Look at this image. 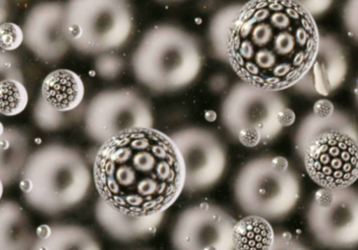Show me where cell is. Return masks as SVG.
<instances>
[{
	"label": "cell",
	"instance_id": "obj_1",
	"mask_svg": "<svg viewBox=\"0 0 358 250\" xmlns=\"http://www.w3.org/2000/svg\"><path fill=\"white\" fill-rule=\"evenodd\" d=\"M320 39L315 18L292 0H249L232 25L227 62L243 81L282 92L311 69Z\"/></svg>",
	"mask_w": 358,
	"mask_h": 250
},
{
	"label": "cell",
	"instance_id": "obj_2",
	"mask_svg": "<svg viewBox=\"0 0 358 250\" xmlns=\"http://www.w3.org/2000/svg\"><path fill=\"white\" fill-rule=\"evenodd\" d=\"M93 179L110 207L154 216L169 209L185 189V163L171 136L154 127L134 128L101 144Z\"/></svg>",
	"mask_w": 358,
	"mask_h": 250
},
{
	"label": "cell",
	"instance_id": "obj_3",
	"mask_svg": "<svg viewBox=\"0 0 358 250\" xmlns=\"http://www.w3.org/2000/svg\"><path fill=\"white\" fill-rule=\"evenodd\" d=\"M20 188L29 205L54 214L74 207L89 193L92 174L83 155L72 147L49 144L29 157Z\"/></svg>",
	"mask_w": 358,
	"mask_h": 250
},
{
	"label": "cell",
	"instance_id": "obj_4",
	"mask_svg": "<svg viewBox=\"0 0 358 250\" xmlns=\"http://www.w3.org/2000/svg\"><path fill=\"white\" fill-rule=\"evenodd\" d=\"M203 57L194 36L175 25H156L144 34L131 57L136 79L150 90L171 92L200 75Z\"/></svg>",
	"mask_w": 358,
	"mask_h": 250
},
{
	"label": "cell",
	"instance_id": "obj_5",
	"mask_svg": "<svg viewBox=\"0 0 358 250\" xmlns=\"http://www.w3.org/2000/svg\"><path fill=\"white\" fill-rule=\"evenodd\" d=\"M234 190L243 211L268 221L280 220L299 203L301 181L286 158H255L241 168Z\"/></svg>",
	"mask_w": 358,
	"mask_h": 250
},
{
	"label": "cell",
	"instance_id": "obj_6",
	"mask_svg": "<svg viewBox=\"0 0 358 250\" xmlns=\"http://www.w3.org/2000/svg\"><path fill=\"white\" fill-rule=\"evenodd\" d=\"M134 29L129 0H69L64 31L72 48L101 55L124 46Z\"/></svg>",
	"mask_w": 358,
	"mask_h": 250
},
{
	"label": "cell",
	"instance_id": "obj_7",
	"mask_svg": "<svg viewBox=\"0 0 358 250\" xmlns=\"http://www.w3.org/2000/svg\"><path fill=\"white\" fill-rule=\"evenodd\" d=\"M280 92L266 90L241 80L230 88L221 106L223 125L246 147L275 140L284 126L278 116L286 109Z\"/></svg>",
	"mask_w": 358,
	"mask_h": 250
},
{
	"label": "cell",
	"instance_id": "obj_8",
	"mask_svg": "<svg viewBox=\"0 0 358 250\" xmlns=\"http://www.w3.org/2000/svg\"><path fill=\"white\" fill-rule=\"evenodd\" d=\"M314 239L330 249H352L358 246V190L353 187L320 188L307 212Z\"/></svg>",
	"mask_w": 358,
	"mask_h": 250
},
{
	"label": "cell",
	"instance_id": "obj_9",
	"mask_svg": "<svg viewBox=\"0 0 358 250\" xmlns=\"http://www.w3.org/2000/svg\"><path fill=\"white\" fill-rule=\"evenodd\" d=\"M154 116L148 101L129 88L104 90L87 105L85 128L87 136L103 144L121 132L152 127Z\"/></svg>",
	"mask_w": 358,
	"mask_h": 250
},
{
	"label": "cell",
	"instance_id": "obj_10",
	"mask_svg": "<svg viewBox=\"0 0 358 250\" xmlns=\"http://www.w3.org/2000/svg\"><path fill=\"white\" fill-rule=\"evenodd\" d=\"M303 161L320 188L350 187L358 179V142L345 132H324L312 141Z\"/></svg>",
	"mask_w": 358,
	"mask_h": 250
},
{
	"label": "cell",
	"instance_id": "obj_11",
	"mask_svg": "<svg viewBox=\"0 0 358 250\" xmlns=\"http://www.w3.org/2000/svg\"><path fill=\"white\" fill-rule=\"evenodd\" d=\"M236 223L219 206H192L176 221L171 243L178 250H234L232 235Z\"/></svg>",
	"mask_w": 358,
	"mask_h": 250
},
{
	"label": "cell",
	"instance_id": "obj_12",
	"mask_svg": "<svg viewBox=\"0 0 358 250\" xmlns=\"http://www.w3.org/2000/svg\"><path fill=\"white\" fill-rule=\"evenodd\" d=\"M185 163L187 191L204 190L219 182L227 155L221 141L208 130L188 127L171 134Z\"/></svg>",
	"mask_w": 358,
	"mask_h": 250
},
{
	"label": "cell",
	"instance_id": "obj_13",
	"mask_svg": "<svg viewBox=\"0 0 358 250\" xmlns=\"http://www.w3.org/2000/svg\"><path fill=\"white\" fill-rule=\"evenodd\" d=\"M66 4L58 1L41 2L31 8L24 23V44L37 58L45 62L62 60L71 43L64 31Z\"/></svg>",
	"mask_w": 358,
	"mask_h": 250
},
{
	"label": "cell",
	"instance_id": "obj_14",
	"mask_svg": "<svg viewBox=\"0 0 358 250\" xmlns=\"http://www.w3.org/2000/svg\"><path fill=\"white\" fill-rule=\"evenodd\" d=\"M348 74L345 48L335 36L320 35L311 69L293 88L305 95L329 96L341 88Z\"/></svg>",
	"mask_w": 358,
	"mask_h": 250
},
{
	"label": "cell",
	"instance_id": "obj_15",
	"mask_svg": "<svg viewBox=\"0 0 358 250\" xmlns=\"http://www.w3.org/2000/svg\"><path fill=\"white\" fill-rule=\"evenodd\" d=\"M99 224L115 239L133 241L154 235L162 221V214L148 216H131L110 207L100 199L96 205Z\"/></svg>",
	"mask_w": 358,
	"mask_h": 250
},
{
	"label": "cell",
	"instance_id": "obj_16",
	"mask_svg": "<svg viewBox=\"0 0 358 250\" xmlns=\"http://www.w3.org/2000/svg\"><path fill=\"white\" fill-rule=\"evenodd\" d=\"M85 95L83 78L71 69L51 71L43 79L41 98L52 109L62 113H71L78 109Z\"/></svg>",
	"mask_w": 358,
	"mask_h": 250
},
{
	"label": "cell",
	"instance_id": "obj_17",
	"mask_svg": "<svg viewBox=\"0 0 358 250\" xmlns=\"http://www.w3.org/2000/svg\"><path fill=\"white\" fill-rule=\"evenodd\" d=\"M334 130L345 132L358 142L357 124L345 111L335 109L330 116L316 115L312 111L301 120L297 127L294 137L295 151L303 159L308 146L316 137Z\"/></svg>",
	"mask_w": 358,
	"mask_h": 250
},
{
	"label": "cell",
	"instance_id": "obj_18",
	"mask_svg": "<svg viewBox=\"0 0 358 250\" xmlns=\"http://www.w3.org/2000/svg\"><path fill=\"white\" fill-rule=\"evenodd\" d=\"M1 182L11 183L22 174L28 162L29 141L26 134L17 128L3 126L1 136Z\"/></svg>",
	"mask_w": 358,
	"mask_h": 250
},
{
	"label": "cell",
	"instance_id": "obj_19",
	"mask_svg": "<svg viewBox=\"0 0 358 250\" xmlns=\"http://www.w3.org/2000/svg\"><path fill=\"white\" fill-rule=\"evenodd\" d=\"M274 239L269 221L251 214L236 223L232 235L234 250H269Z\"/></svg>",
	"mask_w": 358,
	"mask_h": 250
},
{
	"label": "cell",
	"instance_id": "obj_20",
	"mask_svg": "<svg viewBox=\"0 0 358 250\" xmlns=\"http://www.w3.org/2000/svg\"><path fill=\"white\" fill-rule=\"evenodd\" d=\"M1 230H0V243L1 249L9 246L26 247L33 241L32 231H31L30 222L24 212L20 206L13 202H3L1 204Z\"/></svg>",
	"mask_w": 358,
	"mask_h": 250
},
{
	"label": "cell",
	"instance_id": "obj_21",
	"mask_svg": "<svg viewBox=\"0 0 358 250\" xmlns=\"http://www.w3.org/2000/svg\"><path fill=\"white\" fill-rule=\"evenodd\" d=\"M242 4H232L221 8L211 19L209 25V40L215 56L227 62L228 41L234 20Z\"/></svg>",
	"mask_w": 358,
	"mask_h": 250
},
{
	"label": "cell",
	"instance_id": "obj_22",
	"mask_svg": "<svg viewBox=\"0 0 358 250\" xmlns=\"http://www.w3.org/2000/svg\"><path fill=\"white\" fill-rule=\"evenodd\" d=\"M29 102L28 90L22 81L16 79L1 80V109L3 116L13 117L24 111Z\"/></svg>",
	"mask_w": 358,
	"mask_h": 250
},
{
	"label": "cell",
	"instance_id": "obj_23",
	"mask_svg": "<svg viewBox=\"0 0 358 250\" xmlns=\"http://www.w3.org/2000/svg\"><path fill=\"white\" fill-rule=\"evenodd\" d=\"M66 113L52 109L39 97L34 109V118L37 125L45 130H55L66 123Z\"/></svg>",
	"mask_w": 358,
	"mask_h": 250
},
{
	"label": "cell",
	"instance_id": "obj_24",
	"mask_svg": "<svg viewBox=\"0 0 358 250\" xmlns=\"http://www.w3.org/2000/svg\"><path fill=\"white\" fill-rule=\"evenodd\" d=\"M124 69V61L112 53L99 55L95 61L96 73L106 80L116 79Z\"/></svg>",
	"mask_w": 358,
	"mask_h": 250
},
{
	"label": "cell",
	"instance_id": "obj_25",
	"mask_svg": "<svg viewBox=\"0 0 358 250\" xmlns=\"http://www.w3.org/2000/svg\"><path fill=\"white\" fill-rule=\"evenodd\" d=\"M0 43L5 52L17 50L24 43V29L13 22H3L0 27Z\"/></svg>",
	"mask_w": 358,
	"mask_h": 250
},
{
	"label": "cell",
	"instance_id": "obj_26",
	"mask_svg": "<svg viewBox=\"0 0 358 250\" xmlns=\"http://www.w3.org/2000/svg\"><path fill=\"white\" fill-rule=\"evenodd\" d=\"M343 20L348 33L358 42V0H347L343 11Z\"/></svg>",
	"mask_w": 358,
	"mask_h": 250
},
{
	"label": "cell",
	"instance_id": "obj_27",
	"mask_svg": "<svg viewBox=\"0 0 358 250\" xmlns=\"http://www.w3.org/2000/svg\"><path fill=\"white\" fill-rule=\"evenodd\" d=\"M269 250H310L294 235L289 232L275 233V239Z\"/></svg>",
	"mask_w": 358,
	"mask_h": 250
},
{
	"label": "cell",
	"instance_id": "obj_28",
	"mask_svg": "<svg viewBox=\"0 0 358 250\" xmlns=\"http://www.w3.org/2000/svg\"><path fill=\"white\" fill-rule=\"evenodd\" d=\"M292 1L303 6L315 18L328 12L334 0H292Z\"/></svg>",
	"mask_w": 358,
	"mask_h": 250
},
{
	"label": "cell",
	"instance_id": "obj_29",
	"mask_svg": "<svg viewBox=\"0 0 358 250\" xmlns=\"http://www.w3.org/2000/svg\"><path fill=\"white\" fill-rule=\"evenodd\" d=\"M335 111L334 105L331 101L326 99H320L316 101L313 107V113L320 116H330Z\"/></svg>",
	"mask_w": 358,
	"mask_h": 250
},
{
	"label": "cell",
	"instance_id": "obj_30",
	"mask_svg": "<svg viewBox=\"0 0 358 250\" xmlns=\"http://www.w3.org/2000/svg\"><path fill=\"white\" fill-rule=\"evenodd\" d=\"M278 119H280V124H282L284 127H286V126H290L294 123L295 113H293L292 109L286 107V109L280 111Z\"/></svg>",
	"mask_w": 358,
	"mask_h": 250
},
{
	"label": "cell",
	"instance_id": "obj_31",
	"mask_svg": "<svg viewBox=\"0 0 358 250\" xmlns=\"http://www.w3.org/2000/svg\"><path fill=\"white\" fill-rule=\"evenodd\" d=\"M354 95H355L356 102L358 105V79L356 80L355 88H354Z\"/></svg>",
	"mask_w": 358,
	"mask_h": 250
},
{
	"label": "cell",
	"instance_id": "obj_32",
	"mask_svg": "<svg viewBox=\"0 0 358 250\" xmlns=\"http://www.w3.org/2000/svg\"><path fill=\"white\" fill-rule=\"evenodd\" d=\"M158 1H162V2H177V1H182V0H158Z\"/></svg>",
	"mask_w": 358,
	"mask_h": 250
}]
</instances>
